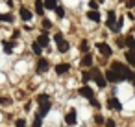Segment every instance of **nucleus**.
<instances>
[{
  "instance_id": "nucleus-37",
  "label": "nucleus",
  "mask_w": 135,
  "mask_h": 127,
  "mask_svg": "<svg viewBox=\"0 0 135 127\" xmlns=\"http://www.w3.org/2000/svg\"><path fill=\"white\" fill-rule=\"evenodd\" d=\"M54 41H56V43L63 41V35H61V33H56V35H54Z\"/></svg>"
},
{
  "instance_id": "nucleus-16",
  "label": "nucleus",
  "mask_w": 135,
  "mask_h": 127,
  "mask_svg": "<svg viewBox=\"0 0 135 127\" xmlns=\"http://www.w3.org/2000/svg\"><path fill=\"white\" fill-rule=\"evenodd\" d=\"M87 19L93 20V22H100V13L98 11H89L87 13Z\"/></svg>"
},
{
  "instance_id": "nucleus-5",
  "label": "nucleus",
  "mask_w": 135,
  "mask_h": 127,
  "mask_svg": "<svg viewBox=\"0 0 135 127\" xmlns=\"http://www.w3.org/2000/svg\"><path fill=\"white\" fill-rule=\"evenodd\" d=\"M35 43H37L41 48H46V46H48V43H50V39H48V33H41V35H39V39H37Z\"/></svg>"
},
{
  "instance_id": "nucleus-9",
  "label": "nucleus",
  "mask_w": 135,
  "mask_h": 127,
  "mask_svg": "<svg viewBox=\"0 0 135 127\" xmlns=\"http://www.w3.org/2000/svg\"><path fill=\"white\" fill-rule=\"evenodd\" d=\"M65 121H67L69 125H74V123H76V110H74V109H70V110L67 112V116H65Z\"/></svg>"
},
{
  "instance_id": "nucleus-21",
  "label": "nucleus",
  "mask_w": 135,
  "mask_h": 127,
  "mask_svg": "<svg viewBox=\"0 0 135 127\" xmlns=\"http://www.w3.org/2000/svg\"><path fill=\"white\" fill-rule=\"evenodd\" d=\"M126 59L131 66H135V52H126Z\"/></svg>"
},
{
  "instance_id": "nucleus-35",
  "label": "nucleus",
  "mask_w": 135,
  "mask_h": 127,
  "mask_svg": "<svg viewBox=\"0 0 135 127\" xmlns=\"http://www.w3.org/2000/svg\"><path fill=\"white\" fill-rule=\"evenodd\" d=\"M105 127H115V121H113L111 118H107V120H105Z\"/></svg>"
},
{
  "instance_id": "nucleus-11",
  "label": "nucleus",
  "mask_w": 135,
  "mask_h": 127,
  "mask_svg": "<svg viewBox=\"0 0 135 127\" xmlns=\"http://www.w3.org/2000/svg\"><path fill=\"white\" fill-rule=\"evenodd\" d=\"M32 11L30 9H26V8H21V19L24 20V22H28V20H32Z\"/></svg>"
},
{
  "instance_id": "nucleus-10",
  "label": "nucleus",
  "mask_w": 135,
  "mask_h": 127,
  "mask_svg": "<svg viewBox=\"0 0 135 127\" xmlns=\"http://www.w3.org/2000/svg\"><path fill=\"white\" fill-rule=\"evenodd\" d=\"M124 46H128L129 52H135V39H133V35H128L124 39Z\"/></svg>"
},
{
  "instance_id": "nucleus-33",
  "label": "nucleus",
  "mask_w": 135,
  "mask_h": 127,
  "mask_svg": "<svg viewBox=\"0 0 135 127\" xmlns=\"http://www.w3.org/2000/svg\"><path fill=\"white\" fill-rule=\"evenodd\" d=\"M43 28H45V30H48V28H52V22L45 19V20H43Z\"/></svg>"
},
{
  "instance_id": "nucleus-36",
  "label": "nucleus",
  "mask_w": 135,
  "mask_h": 127,
  "mask_svg": "<svg viewBox=\"0 0 135 127\" xmlns=\"http://www.w3.org/2000/svg\"><path fill=\"white\" fill-rule=\"evenodd\" d=\"M126 6L131 9V8H135V0H126Z\"/></svg>"
},
{
  "instance_id": "nucleus-30",
  "label": "nucleus",
  "mask_w": 135,
  "mask_h": 127,
  "mask_svg": "<svg viewBox=\"0 0 135 127\" xmlns=\"http://www.w3.org/2000/svg\"><path fill=\"white\" fill-rule=\"evenodd\" d=\"M89 8H91V11H96V8H98V4L94 2V0H89Z\"/></svg>"
},
{
  "instance_id": "nucleus-20",
  "label": "nucleus",
  "mask_w": 135,
  "mask_h": 127,
  "mask_svg": "<svg viewBox=\"0 0 135 127\" xmlns=\"http://www.w3.org/2000/svg\"><path fill=\"white\" fill-rule=\"evenodd\" d=\"M2 48H4L6 54H11V52H13V44H11L9 41H4V43H2Z\"/></svg>"
},
{
  "instance_id": "nucleus-17",
  "label": "nucleus",
  "mask_w": 135,
  "mask_h": 127,
  "mask_svg": "<svg viewBox=\"0 0 135 127\" xmlns=\"http://www.w3.org/2000/svg\"><path fill=\"white\" fill-rule=\"evenodd\" d=\"M81 65L83 66H93V55L91 54H85L83 59H81Z\"/></svg>"
},
{
  "instance_id": "nucleus-14",
  "label": "nucleus",
  "mask_w": 135,
  "mask_h": 127,
  "mask_svg": "<svg viewBox=\"0 0 135 127\" xmlns=\"http://www.w3.org/2000/svg\"><path fill=\"white\" fill-rule=\"evenodd\" d=\"M115 24H117V15L113 11H109L107 13V26L109 28H115Z\"/></svg>"
},
{
  "instance_id": "nucleus-29",
  "label": "nucleus",
  "mask_w": 135,
  "mask_h": 127,
  "mask_svg": "<svg viewBox=\"0 0 135 127\" xmlns=\"http://www.w3.org/2000/svg\"><path fill=\"white\" fill-rule=\"evenodd\" d=\"M80 48H81V52H83V54H89V44H87V41H83Z\"/></svg>"
},
{
  "instance_id": "nucleus-25",
  "label": "nucleus",
  "mask_w": 135,
  "mask_h": 127,
  "mask_svg": "<svg viewBox=\"0 0 135 127\" xmlns=\"http://www.w3.org/2000/svg\"><path fill=\"white\" fill-rule=\"evenodd\" d=\"M32 50H33V54H37V55H39V54L43 52V48H41V46H39L37 43H33V44H32Z\"/></svg>"
},
{
  "instance_id": "nucleus-13",
  "label": "nucleus",
  "mask_w": 135,
  "mask_h": 127,
  "mask_svg": "<svg viewBox=\"0 0 135 127\" xmlns=\"http://www.w3.org/2000/svg\"><path fill=\"white\" fill-rule=\"evenodd\" d=\"M69 48H70V44H69V43H67L65 39L57 43V50H59L61 54H67V52H69Z\"/></svg>"
},
{
  "instance_id": "nucleus-19",
  "label": "nucleus",
  "mask_w": 135,
  "mask_h": 127,
  "mask_svg": "<svg viewBox=\"0 0 135 127\" xmlns=\"http://www.w3.org/2000/svg\"><path fill=\"white\" fill-rule=\"evenodd\" d=\"M35 13H37V15H43V13H45V8H43V2H41V0H35Z\"/></svg>"
},
{
  "instance_id": "nucleus-18",
  "label": "nucleus",
  "mask_w": 135,
  "mask_h": 127,
  "mask_svg": "<svg viewBox=\"0 0 135 127\" xmlns=\"http://www.w3.org/2000/svg\"><path fill=\"white\" fill-rule=\"evenodd\" d=\"M105 77H107V81H111V83H117V81H118V77H117V74H115V72H113L111 68H109V70L105 72Z\"/></svg>"
},
{
  "instance_id": "nucleus-24",
  "label": "nucleus",
  "mask_w": 135,
  "mask_h": 127,
  "mask_svg": "<svg viewBox=\"0 0 135 127\" xmlns=\"http://www.w3.org/2000/svg\"><path fill=\"white\" fill-rule=\"evenodd\" d=\"M0 20H6V22H13V17L9 15V13H0Z\"/></svg>"
},
{
  "instance_id": "nucleus-22",
  "label": "nucleus",
  "mask_w": 135,
  "mask_h": 127,
  "mask_svg": "<svg viewBox=\"0 0 135 127\" xmlns=\"http://www.w3.org/2000/svg\"><path fill=\"white\" fill-rule=\"evenodd\" d=\"M37 101L39 103H46V101H50V96L48 94H39L37 96Z\"/></svg>"
},
{
  "instance_id": "nucleus-6",
  "label": "nucleus",
  "mask_w": 135,
  "mask_h": 127,
  "mask_svg": "<svg viewBox=\"0 0 135 127\" xmlns=\"http://www.w3.org/2000/svg\"><path fill=\"white\" fill-rule=\"evenodd\" d=\"M80 96H83V98H87L89 101L94 98V94H93V88H89V87H81L80 88Z\"/></svg>"
},
{
  "instance_id": "nucleus-8",
  "label": "nucleus",
  "mask_w": 135,
  "mask_h": 127,
  "mask_svg": "<svg viewBox=\"0 0 135 127\" xmlns=\"http://www.w3.org/2000/svg\"><path fill=\"white\" fill-rule=\"evenodd\" d=\"M69 70H70V66H69L67 63H59V65H56V74H59V76L67 74Z\"/></svg>"
},
{
  "instance_id": "nucleus-34",
  "label": "nucleus",
  "mask_w": 135,
  "mask_h": 127,
  "mask_svg": "<svg viewBox=\"0 0 135 127\" xmlns=\"http://www.w3.org/2000/svg\"><path fill=\"white\" fill-rule=\"evenodd\" d=\"M81 77H83V81H85V83H87V81H91V74H89V72H83V76H81Z\"/></svg>"
},
{
  "instance_id": "nucleus-7",
  "label": "nucleus",
  "mask_w": 135,
  "mask_h": 127,
  "mask_svg": "<svg viewBox=\"0 0 135 127\" xmlns=\"http://www.w3.org/2000/svg\"><path fill=\"white\" fill-rule=\"evenodd\" d=\"M48 70V61L46 59H39L37 61V74H43Z\"/></svg>"
},
{
  "instance_id": "nucleus-23",
  "label": "nucleus",
  "mask_w": 135,
  "mask_h": 127,
  "mask_svg": "<svg viewBox=\"0 0 135 127\" xmlns=\"http://www.w3.org/2000/svg\"><path fill=\"white\" fill-rule=\"evenodd\" d=\"M0 105H2V107H8V105H11V99H9L8 96H2V98H0Z\"/></svg>"
},
{
  "instance_id": "nucleus-4",
  "label": "nucleus",
  "mask_w": 135,
  "mask_h": 127,
  "mask_svg": "<svg viewBox=\"0 0 135 127\" xmlns=\"http://www.w3.org/2000/svg\"><path fill=\"white\" fill-rule=\"evenodd\" d=\"M107 107H109V109H115V110H122V103H120L117 98H109V99H107Z\"/></svg>"
},
{
  "instance_id": "nucleus-1",
  "label": "nucleus",
  "mask_w": 135,
  "mask_h": 127,
  "mask_svg": "<svg viewBox=\"0 0 135 127\" xmlns=\"http://www.w3.org/2000/svg\"><path fill=\"white\" fill-rule=\"evenodd\" d=\"M111 70L117 74V77H118V81L120 79H129V81H135V74L126 66V65H122V63H113L111 65Z\"/></svg>"
},
{
  "instance_id": "nucleus-3",
  "label": "nucleus",
  "mask_w": 135,
  "mask_h": 127,
  "mask_svg": "<svg viewBox=\"0 0 135 127\" xmlns=\"http://www.w3.org/2000/svg\"><path fill=\"white\" fill-rule=\"evenodd\" d=\"M96 48H98V52H100L104 57H109V55L113 54L111 46H109V44H105V43H98V44H96Z\"/></svg>"
},
{
  "instance_id": "nucleus-31",
  "label": "nucleus",
  "mask_w": 135,
  "mask_h": 127,
  "mask_svg": "<svg viewBox=\"0 0 135 127\" xmlns=\"http://www.w3.org/2000/svg\"><path fill=\"white\" fill-rule=\"evenodd\" d=\"M91 105H93L94 109H100V101H98L96 98H93V99H91Z\"/></svg>"
},
{
  "instance_id": "nucleus-26",
  "label": "nucleus",
  "mask_w": 135,
  "mask_h": 127,
  "mask_svg": "<svg viewBox=\"0 0 135 127\" xmlns=\"http://www.w3.org/2000/svg\"><path fill=\"white\" fill-rule=\"evenodd\" d=\"M41 123H43V118H41L39 114H35V120H33V127H41Z\"/></svg>"
},
{
  "instance_id": "nucleus-12",
  "label": "nucleus",
  "mask_w": 135,
  "mask_h": 127,
  "mask_svg": "<svg viewBox=\"0 0 135 127\" xmlns=\"http://www.w3.org/2000/svg\"><path fill=\"white\" fill-rule=\"evenodd\" d=\"M50 109H52V103H50V101H46V103H41V109H39V112H37V114L43 118V116H45V114H46Z\"/></svg>"
},
{
  "instance_id": "nucleus-27",
  "label": "nucleus",
  "mask_w": 135,
  "mask_h": 127,
  "mask_svg": "<svg viewBox=\"0 0 135 127\" xmlns=\"http://www.w3.org/2000/svg\"><path fill=\"white\" fill-rule=\"evenodd\" d=\"M56 13H57V17H61V19L65 17V9H63L61 6H56Z\"/></svg>"
},
{
  "instance_id": "nucleus-2",
  "label": "nucleus",
  "mask_w": 135,
  "mask_h": 127,
  "mask_svg": "<svg viewBox=\"0 0 135 127\" xmlns=\"http://www.w3.org/2000/svg\"><path fill=\"white\" fill-rule=\"evenodd\" d=\"M89 74H91V79H94V83H96L100 88H104V87H105V77H104V74H102L98 68H93Z\"/></svg>"
},
{
  "instance_id": "nucleus-38",
  "label": "nucleus",
  "mask_w": 135,
  "mask_h": 127,
  "mask_svg": "<svg viewBox=\"0 0 135 127\" xmlns=\"http://www.w3.org/2000/svg\"><path fill=\"white\" fill-rule=\"evenodd\" d=\"M94 2H96V4H98V2H102V0H94Z\"/></svg>"
},
{
  "instance_id": "nucleus-28",
  "label": "nucleus",
  "mask_w": 135,
  "mask_h": 127,
  "mask_svg": "<svg viewBox=\"0 0 135 127\" xmlns=\"http://www.w3.org/2000/svg\"><path fill=\"white\" fill-rule=\"evenodd\" d=\"M15 127H26V120H24V118H19V120L15 121Z\"/></svg>"
},
{
  "instance_id": "nucleus-15",
  "label": "nucleus",
  "mask_w": 135,
  "mask_h": 127,
  "mask_svg": "<svg viewBox=\"0 0 135 127\" xmlns=\"http://www.w3.org/2000/svg\"><path fill=\"white\" fill-rule=\"evenodd\" d=\"M41 2H43V8H46V9H56V6H57L56 0H41Z\"/></svg>"
},
{
  "instance_id": "nucleus-32",
  "label": "nucleus",
  "mask_w": 135,
  "mask_h": 127,
  "mask_svg": "<svg viewBox=\"0 0 135 127\" xmlns=\"http://www.w3.org/2000/svg\"><path fill=\"white\" fill-rule=\"evenodd\" d=\"M94 121H96L98 125H102V123H104V116H100V114H96V116H94Z\"/></svg>"
}]
</instances>
